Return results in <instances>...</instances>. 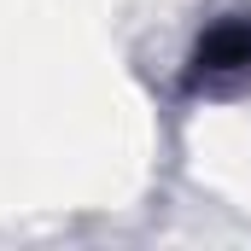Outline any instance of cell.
I'll return each mask as SVG.
<instances>
[{
	"label": "cell",
	"instance_id": "6da1fadb",
	"mask_svg": "<svg viewBox=\"0 0 251 251\" xmlns=\"http://www.w3.org/2000/svg\"><path fill=\"white\" fill-rule=\"evenodd\" d=\"M234 76H251V12H228V18L204 24L187 53V88L234 82Z\"/></svg>",
	"mask_w": 251,
	"mask_h": 251
}]
</instances>
